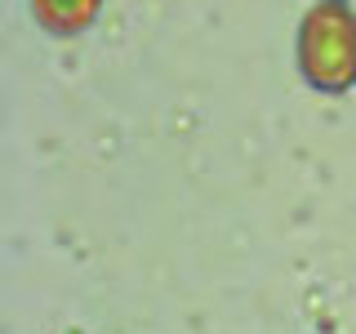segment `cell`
I'll list each match as a JSON object with an SVG mask.
<instances>
[{
    "label": "cell",
    "instance_id": "obj_1",
    "mask_svg": "<svg viewBox=\"0 0 356 334\" xmlns=\"http://www.w3.org/2000/svg\"><path fill=\"white\" fill-rule=\"evenodd\" d=\"M298 67L307 85L325 94H343L348 85H356V18L339 0H325L307 14L298 36Z\"/></svg>",
    "mask_w": 356,
    "mask_h": 334
},
{
    "label": "cell",
    "instance_id": "obj_2",
    "mask_svg": "<svg viewBox=\"0 0 356 334\" xmlns=\"http://www.w3.org/2000/svg\"><path fill=\"white\" fill-rule=\"evenodd\" d=\"M98 14V0H36V18L58 36H72V31L89 27Z\"/></svg>",
    "mask_w": 356,
    "mask_h": 334
},
{
    "label": "cell",
    "instance_id": "obj_3",
    "mask_svg": "<svg viewBox=\"0 0 356 334\" xmlns=\"http://www.w3.org/2000/svg\"><path fill=\"white\" fill-rule=\"evenodd\" d=\"M339 5H343V0H339Z\"/></svg>",
    "mask_w": 356,
    "mask_h": 334
}]
</instances>
